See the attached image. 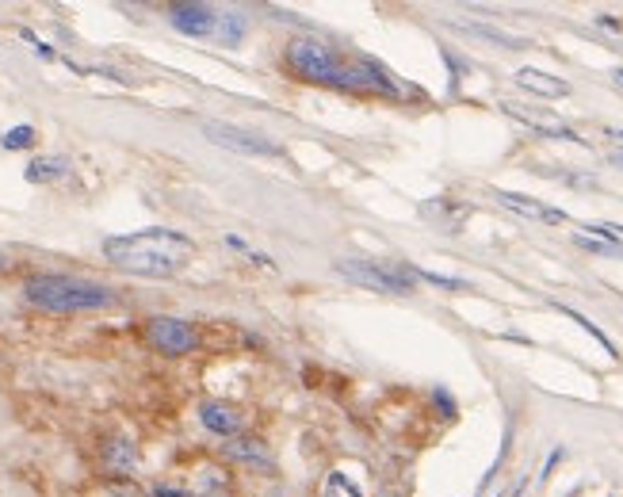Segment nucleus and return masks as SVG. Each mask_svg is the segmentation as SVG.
<instances>
[{
	"instance_id": "1",
	"label": "nucleus",
	"mask_w": 623,
	"mask_h": 497,
	"mask_svg": "<svg viewBox=\"0 0 623 497\" xmlns=\"http://www.w3.org/2000/svg\"><path fill=\"white\" fill-rule=\"evenodd\" d=\"M195 245L192 238L176 234V230H138V234H123V238L104 241V257L130 276H150V280H169L176 276L188 260H192Z\"/></svg>"
},
{
	"instance_id": "2",
	"label": "nucleus",
	"mask_w": 623,
	"mask_h": 497,
	"mask_svg": "<svg viewBox=\"0 0 623 497\" xmlns=\"http://www.w3.org/2000/svg\"><path fill=\"white\" fill-rule=\"evenodd\" d=\"M23 299L46 314H85V310H104L115 303V291L104 283L43 272V276H31L23 283Z\"/></svg>"
},
{
	"instance_id": "3",
	"label": "nucleus",
	"mask_w": 623,
	"mask_h": 497,
	"mask_svg": "<svg viewBox=\"0 0 623 497\" xmlns=\"http://www.w3.org/2000/svg\"><path fill=\"white\" fill-rule=\"evenodd\" d=\"M337 272L360 287L390 291V295H409L421 280V272L402 260H337Z\"/></svg>"
},
{
	"instance_id": "4",
	"label": "nucleus",
	"mask_w": 623,
	"mask_h": 497,
	"mask_svg": "<svg viewBox=\"0 0 623 497\" xmlns=\"http://www.w3.org/2000/svg\"><path fill=\"white\" fill-rule=\"evenodd\" d=\"M142 337H146V345L153 352H161V356H188L195 352L199 345V333H195L192 325L184 322V318H169V314H157L146 322L142 329Z\"/></svg>"
},
{
	"instance_id": "5",
	"label": "nucleus",
	"mask_w": 623,
	"mask_h": 497,
	"mask_svg": "<svg viewBox=\"0 0 623 497\" xmlns=\"http://www.w3.org/2000/svg\"><path fill=\"white\" fill-rule=\"evenodd\" d=\"M203 134H207L215 146L249 153V157H276V153H280V146H276L272 138H264L257 130L234 127V123H218V119H207V123H203Z\"/></svg>"
},
{
	"instance_id": "6",
	"label": "nucleus",
	"mask_w": 623,
	"mask_h": 497,
	"mask_svg": "<svg viewBox=\"0 0 623 497\" xmlns=\"http://www.w3.org/2000/svg\"><path fill=\"white\" fill-rule=\"evenodd\" d=\"M169 23L180 31V35H192V39H207L215 35L218 27V12L211 4H195V0H176L169 4Z\"/></svg>"
},
{
	"instance_id": "7",
	"label": "nucleus",
	"mask_w": 623,
	"mask_h": 497,
	"mask_svg": "<svg viewBox=\"0 0 623 497\" xmlns=\"http://www.w3.org/2000/svg\"><path fill=\"white\" fill-rule=\"evenodd\" d=\"M100 463H104V471H108L111 478H130L134 467H138V448H134V440H127V436H111V440H104Z\"/></svg>"
},
{
	"instance_id": "8",
	"label": "nucleus",
	"mask_w": 623,
	"mask_h": 497,
	"mask_svg": "<svg viewBox=\"0 0 623 497\" xmlns=\"http://www.w3.org/2000/svg\"><path fill=\"white\" fill-rule=\"evenodd\" d=\"M199 421H203V429H211L215 436H230V440H234V436L241 433V425H245L241 410L230 406V402H203V406H199Z\"/></svg>"
},
{
	"instance_id": "9",
	"label": "nucleus",
	"mask_w": 623,
	"mask_h": 497,
	"mask_svg": "<svg viewBox=\"0 0 623 497\" xmlns=\"http://www.w3.org/2000/svg\"><path fill=\"white\" fill-rule=\"evenodd\" d=\"M516 85L528 88V92H536V96H547V100H562V96H570V85L555 77V73H543V69H532V65H524V69H516Z\"/></svg>"
},
{
	"instance_id": "10",
	"label": "nucleus",
	"mask_w": 623,
	"mask_h": 497,
	"mask_svg": "<svg viewBox=\"0 0 623 497\" xmlns=\"http://www.w3.org/2000/svg\"><path fill=\"white\" fill-rule=\"evenodd\" d=\"M505 111L513 115V119H520L524 127H532L536 134H547V138H562V142H581L578 134L570 127H562L555 115H536V111L520 108V104H505Z\"/></svg>"
},
{
	"instance_id": "11",
	"label": "nucleus",
	"mask_w": 623,
	"mask_h": 497,
	"mask_svg": "<svg viewBox=\"0 0 623 497\" xmlns=\"http://www.w3.org/2000/svg\"><path fill=\"white\" fill-rule=\"evenodd\" d=\"M497 199H501L509 211H516V215H524V218H536V222H566V215H562V211L547 207V203H539V199H532V195L497 192Z\"/></svg>"
},
{
	"instance_id": "12",
	"label": "nucleus",
	"mask_w": 623,
	"mask_h": 497,
	"mask_svg": "<svg viewBox=\"0 0 623 497\" xmlns=\"http://www.w3.org/2000/svg\"><path fill=\"white\" fill-rule=\"evenodd\" d=\"M222 455L234 459V463H253V467H268L272 463L264 440H257V436H234L230 444H222Z\"/></svg>"
},
{
	"instance_id": "13",
	"label": "nucleus",
	"mask_w": 623,
	"mask_h": 497,
	"mask_svg": "<svg viewBox=\"0 0 623 497\" xmlns=\"http://www.w3.org/2000/svg\"><path fill=\"white\" fill-rule=\"evenodd\" d=\"M65 173H69V161H65V157H35L23 176H27L31 184H54V180H62Z\"/></svg>"
},
{
	"instance_id": "14",
	"label": "nucleus",
	"mask_w": 623,
	"mask_h": 497,
	"mask_svg": "<svg viewBox=\"0 0 623 497\" xmlns=\"http://www.w3.org/2000/svg\"><path fill=\"white\" fill-rule=\"evenodd\" d=\"M467 35H478V39H490V43L505 46V50H524L528 39H520V35H509V31H501V27H490V23H459Z\"/></svg>"
},
{
	"instance_id": "15",
	"label": "nucleus",
	"mask_w": 623,
	"mask_h": 497,
	"mask_svg": "<svg viewBox=\"0 0 623 497\" xmlns=\"http://www.w3.org/2000/svg\"><path fill=\"white\" fill-rule=\"evenodd\" d=\"M215 39L222 46H237V43H241V39H245V16H241V12H226V16H218Z\"/></svg>"
},
{
	"instance_id": "16",
	"label": "nucleus",
	"mask_w": 623,
	"mask_h": 497,
	"mask_svg": "<svg viewBox=\"0 0 623 497\" xmlns=\"http://www.w3.org/2000/svg\"><path fill=\"white\" fill-rule=\"evenodd\" d=\"M322 497H364V494H360V486H356V482H352L348 475L333 471V475H325Z\"/></svg>"
},
{
	"instance_id": "17",
	"label": "nucleus",
	"mask_w": 623,
	"mask_h": 497,
	"mask_svg": "<svg viewBox=\"0 0 623 497\" xmlns=\"http://www.w3.org/2000/svg\"><path fill=\"white\" fill-rule=\"evenodd\" d=\"M562 314H566V318H570V322H578L581 329H585V333H589V337H593V341H597V345L604 348V352H608V356H620V352H616V345H612V341H608V337H604L601 329H597V325L589 322V318H585V314H578V310H570V306H559Z\"/></svg>"
},
{
	"instance_id": "18",
	"label": "nucleus",
	"mask_w": 623,
	"mask_h": 497,
	"mask_svg": "<svg viewBox=\"0 0 623 497\" xmlns=\"http://www.w3.org/2000/svg\"><path fill=\"white\" fill-rule=\"evenodd\" d=\"M0 146H4V150H27V146H35V127H12V130H4Z\"/></svg>"
},
{
	"instance_id": "19",
	"label": "nucleus",
	"mask_w": 623,
	"mask_h": 497,
	"mask_svg": "<svg viewBox=\"0 0 623 497\" xmlns=\"http://www.w3.org/2000/svg\"><path fill=\"white\" fill-rule=\"evenodd\" d=\"M153 497H188V494H184V490H172V486H157Z\"/></svg>"
},
{
	"instance_id": "20",
	"label": "nucleus",
	"mask_w": 623,
	"mask_h": 497,
	"mask_svg": "<svg viewBox=\"0 0 623 497\" xmlns=\"http://www.w3.org/2000/svg\"><path fill=\"white\" fill-rule=\"evenodd\" d=\"M612 77H616V81H620V85H623V69H616V73H612Z\"/></svg>"
},
{
	"instance_id": "21",
	"label": "nucleus",
	"mask_w": 623,
	"mask_h": 497,
	"mask_svg": "<svg viewBox=\"0 0 623 497\" xmlns=\"http://www.w3.org/2000/svg\"><path fill=\"white\" fill-rule=\"evenodd\" d=\"M612 161H616V165H623V153H616V157H612Z\"/></svg>"
}]
</instances>
